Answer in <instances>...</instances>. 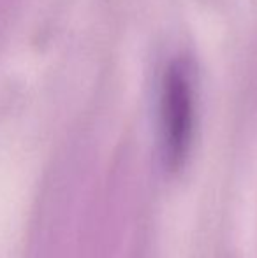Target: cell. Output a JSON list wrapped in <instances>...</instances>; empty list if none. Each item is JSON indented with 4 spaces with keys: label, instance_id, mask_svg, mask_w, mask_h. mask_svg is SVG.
Listing matches in <instances>:
<instances>
[{
    "label": "cell",
    "instance_id": "1",
    "mask_svg": "<svg viewBox=\"0 0 257 258\" xmlns=\"http://www.w3.org/2000/svg\"><path fill=\"white\" fill-rule=\"evenodd\" d=\"M195 130L194 71L183 58L166 67L159 97V139L166 165L178 170L190 153Z\"/></svg>",
    "mask_w": 257,
    "mask_h": 258
}]
</instances>
